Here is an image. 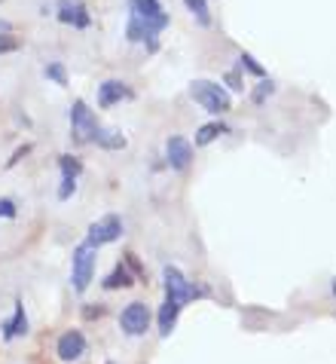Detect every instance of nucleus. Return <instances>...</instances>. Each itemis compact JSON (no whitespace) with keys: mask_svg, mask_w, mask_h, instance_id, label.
Listing matches in <instances>:
<instances>
[{"mask_svg":"<svg viewBox=\"0 0 336 364\" xmlns=\"http://www.w3.org/2000/svg\"><path fill=\"white\" fill-rule=\"evenodd\" d=\"M223 83H227L229 89H236V92H242V68H236V70H229V74L227 77H223Z\"/></svg>","mask_w":336,"mask_h":364,"instance_id":"27","label":"nucleus"},{"mask_svg":"<svg viewBox=\"0 0 336 364\" xmlns=\"http://www.w3.org/2000/svg\"><path fill=\"white\" fill-rule=\"evenodd\" d=\"M190 95H193V101L196 105H202L208 110V114H214V117H223L227 110L232 107V98H229V92L223 86H217V83H211V80H193L190 83Z\"/></svg>","mask_w":336,"mask_h":364,"instance_id":"1","label":"nucleus"},{"mask_svg":"<svg viewBox=\"0 0 336 364\" xmlns=\"http://www.w3.org/2000/svg\"><path fill=\"white\" fill-rule=\"evenodd\" d=\"M122 232H126V224H122V218L110 211V215H104L101 220H95V224L89 227V232H86V245H92V248L110 245V242H116Z\"/></svg>","mask_w":336,"mask_h":364,"instance_id":"5","label":"nucleus"},{"mask_svg":"<svg viewBox=\"0 0 336 364\" xmlns=\"http://www.w3.org/2000/svg\"><path fill=\"white\" fill-rule=\"evenodd\" d=\"M162 285H166V297L178 300L180 306H183V303H190V300H199V297H208L211 294L208 288H202V285H196V282H190L178 267H166V269H162Z\"/></svg>","mask_w":336,"mask_h":364,"instance_id":"2","label":"nucleus"},{"mask_svg":"<svg viewBox=\"0 0 336 364\" xmlns=\"http://www.w3.org/2000/svg\"><path fill=\"white\" fill-rule=\"evenodd\" d=\"M95 141L98 147H104V150H122L126 147V138H122V132H116V129H104V126H98L95 129Z\"/></svg>","mask_w":336,"mask_h":364,"instance_id":"16","label":"nucleus"},{"mask_svg":"<svg viewBox=\"0 0 336 364\" xmlns=\"http://www.w3.org/2000/svg\"><path fill=\"white\" fill-rule=\"evenodd\" d=\"M31 154V144H22V147H18L16 150V154L13 156H9V163H6V168H13V166H18V163H22V159Z\"/></svg>","mask_w":336,"mask_h":364,"instance_id":"29","label":"nucleus"},{"mask_svg":"<svg viewBox=\"0 0 336 364\" xmlns=\"http://www.w3.org/2000/svg\"><path fill=\"white\" fill-rule=\"evenodd\" d=\"M183 4H187V9L193 16L199 18L202 25H211V16H208V0H183Z\"/></svg>","mask_w":336,"mask_h":364,"instance_id":"19","label":"nucleus"},{"mask_svg":"<svg viewBox=\"0 0 336 364\" xmlns=\"http://www.w3.org/2000/svg\"><path fill=\"white\" fill-rule=\"evenodd\" d=\"M166 159L175 171H187L193 166V144L183 135H171L166 141Z\"/></svg>","mask_w":336,"mask_h":364,"instance_id":"9","label":"nucleus"},{"mask_svg":"<svg viewBox=\"0 0 336 364\" xmlns=\"http://www.w3.org/2000/svg\"><path fill=\"white\" fill-rule=\"evenodd\" d=\"M18 215V208H16V202L13 199H0V218H6V220H13Z\"/></svg>","mask_w":336,"mask_h":364,"instance_id":"28","label":"nucleus"},{"mask_svg":"<svg viewBox=\"0 0 336 364\" xmlns=\"http://www.w3.org/2000/svg\"><path fill=\"white\" fill-rule=\"evenodd\" d=\"M272 92H275V83H272V80L266 77V80H263V83H260L257 92H254V101H257V105H263V101H266Z\"/></svg>","mask_w":336,"mask_h":364,"instance_id":"25","label":"nucleus"},{"mask_svg":"<svg viewBox=\"0 0 336 364\" xmlns=\"http://www.w3.org/2000/svg\"><path fill=\"white\" fill-rule=\"evenodd\" d=\"M18 49H22V40L13 37V31L0 34V55H6V53H18Z\"/></svg>","mask_w":336,"mask_h":364,"instance_id":"24","label":"nucleus"},{"mask_svg":"<svg viewBox=\"0 0 336 364\" xmlns=\"http://www.w3.org/2000/svg\"><path fill=\"white\" fill-rule=\"evenodd\" d=\"M122 260H126V267L135 272V279L138 282H147V269L141 267V260H138V255H131V251H126V255H122Z\"/></svg>","mask_w":336,"mask_h":364,"instance_id":"22","label":"nucleus"},{"mask_svg":"<svg viewBox=\"0 0 336 364\" xmlns=\"http://www.w3.org/2000/svg\"><path fill=\"white\" fill-rule=\"evenodd\" d=\"M126 34H129L131 43H147L150 53L156 49V40H153V37H156V31H153V28H147L138 16H131V18H129V31H126Z\"/></svg>","mask_w":336,"mask_h":364,"instance_id":"15","label":"nucleus"},{"mask_svg":"<svg viewBox=\"0 0 336 364\" xmlns=\"http://www.w3.org/2000/svg\"><path fill=\"white\" fill-rule=\"evenodd\" d=\"M95 129H98V119L89 110V105L86 101H74V107H70V135H74V144H89L95 138Z\"/></svg>","mask_w":336,"mask_h":364,"instance_id":"6","label":"nucleus"},{"mask_svg":"<svg viewBox=\"0 0 336 364\" xmlns=\"http://www.w3.org/2000/svg\"><path fill=\"white\" fill-rule=\"evenodd\" d=\"M98 248L92 245H77L74 248V257H70V282H74V291L83 294V291L92 285V276H95V264H98Z\"/></svg>","mask_w":336,"mask_h":364,"instance_id":"3","label":"nucleus"},{"mask_svg":"<svg viewBox=\"0 0 336 364\" xmlns=\"http://www.w3.org/2000/svg\"><path fill=\"white\" fill-rule=\"evenodd\" d=\"M9 31V22H4V18H0V34H6Z\"/></svg>","mask_w":336,"mask_h":364,"instance_id":"30","label":"nucleus"},{"mask_svg":"<svg viewBox=\"0 0 336 364\" xmlns=\"http://www.w3.org/2000/svg\"><path fill=\"white\" fill-rule=\"evenodd\" d=\"M46 80H53V83H58V86H67V74H65V65L61 62H53V65H46Z\"/></svg>","mask_w":336,"mask_h":364,"instance_id":"21","label":"nucleus"},{"mask_svg":"<svg viewBox=\"0 0 336 364\" xmlns=\"http://www.w3.org/2000/svg\"><path fill=\"white\" fill-rule=\"evenodd\" d=\"M58 168H61V175L80 178V171H83V163H80L77 156H70V154H61V156H58Z\"/></svg>","mask_w":336,"mask_h":364,"instance_id":"18","label":"nucleus"},{"mask_svg":"<svg viewBox=\"0 0 336 364\" xmlns=\"http://www.w3.org/2000/svg\"><path fill=\"white\" fill-rule=\"evenodd\" d=\"M131 16H138L141 22L147 28H153L156 34L168 25V16H166V9H162L159 0H131Z\"/></svg>","mask_w":336,"mask_h":364,"instance_id":"8","label":"nucleus"},{"mask_svg":"<svg viewBox=\"0 0 336 364\" xmlns=\"http://www.w3.org/2000/svg\"><path fill=\"white\" fill-rule=\"evenodd\" d=\"M131 98V89L122 83V80H104L98 86V105L101 107H114L119 101H129Z\"/></svg>","mask_w":336,"mask_h":364,"instance_id":"12","label":"nucleus"},{"mask_svg":"<svg viewBox=\"0 0 336 364\" xmlns=\"http://www.w3.org/2000/svg\"><path fill=\"white\" fill-rule=\"evenodd\" d=\"M180 309H183V306H180L178 300H171V297L162 300V306H159V312H156V325H159V333H162V337H168V333L175 331Z\"/></svg>","mask_w":336,"mask_h":364,"instance_id":"14","label":"nucleus"},{"mask_svg":"<svg viewBox=\"0 0 336 364\" xmlns=\"http://www.w3.org/2000/svg\"><path fill=\"white\" fill-rule=\"evenodd\" d=\"M77 193V178L74 175H61V187H58V199L67 202L70 196Z\"/></svg>","mask_w":336,"mask_h":364,"instance_id":"23","label":"nucleus"},{"mask_svg":"<svg viewBox=\"0 0 336 364\" xmlns=\"http://www.w3.org/2000/svg\"><path fill=\"white\" fill-rule=\"evenodd\" d=\"M239 68H244V70H248V74H254V77H266V68H263L251 53H242V55H239Z\"/></svg>","mask_w":336,"mask_h":364,"instance_id":"20","label":"nucleus"},{"mask_svg":"<svg viewBox=\"0 0 336 364\" xmlns=\"http://www.w3.org/2000/svg\"><path fill=\"white\" fill-rule=\"evenodd\" d=\"M150 321H153V312L147 303H141V300L129 303V306L119 312V328L126 337H144L150 331Z\"/></svg>","mask_w":336,"mask_h":364,"instance_id":"4","label":"nucleus"},{"mask_svg":"<svg viewBox=\"0 0 336 364\" xmlns=\"http://www.w3.org/2000/svg\"><path fill=\"white\" fill-rule=\"evenodd\" d=\"M229 129L223 126V123H208V126H202L199 132H196V147H208L211 141H217L220 135H227Z\"/></svg>","mask_w":336,"mask_h":364,"instance_id":"17","label":"nucleus"},{"mask_svg":"<svg viewBox=\"0 0 336 364\" xmlns=\"http://www.w3.org/2000/svg\"><path fill=\"white\" fill-rule=\"evenodd\" d=\"M58 22L74 25V28H89L92 18L83 0H58Z\"/></svg>","mask_w":336,"mask_h":364,"instance_id":"10","label":"nucleus"},{"mask_svg":"<svg viewBox=\"0 0 336 364\" xmlns=\"http://www.w3.org/2000/svg\"><path fill=\"white\" fill-rule=\"evenodd\" d=\"M86 349H89L86 333L77 331V328H67V331L55 340V355H58L61 361H80V358L86 355Z\"/></svg>","mask_w":336,"mask_h":364,"instance_id":"7","label":"nucleus"},{"mask_svg":"<svg viewBox=\"0 0 336 364\" xmlns=\"http://www.w3.org/2000/svg\"><path fill=\"white\" fill-rule=\"evenodd\" d=\"M28 331H31V325H28L25 303H22V300H16L13 316H9L4 325H0V333H4V340H6V343H13V340H18V337H28Z\"/></svg>","mask_w":336,"mask_h":364,"instance_id":"11","label":"nucleus"},{"mask_svg":"<svg viewBox=\"0 0 336 364\" xmlns=\"http://www.w3.org/2000/svg\"><path fill=\"white\" fill-rule=\"evenodd\" d=\"M135 285H138V279H135V272L126 267V260H122V264H116V267L104 276V282H101V288H104V291H119V288L126 291V288H135Z\"/></svg>","mask_w":336,"mask_h":364,"instance_id":"13","label":"nucleus"},{"mask_svg":"<svg viewBox=\"0 0 336 364\" xmlns=\"http://www.w3.org/2000/svg\"><path fill=\"white\" fill-rule=\"evenodd\" d=\"M104 316V303H86L83 306V318L92 321V318H101Z\"/></svg>","mask_w":336,"mask_h":364,"instance_id":"26","label":"nucleus"},{"mask_svg":"<svg viewBox=\"0 0 336 364\" xmlns=\"http://www.w3.org/2000/svg\"><path fill=\"white\" fill-rule=\"evenodd\" d=\"M330 294L336 297V279H330Z\"/></svg>","mask_w":336,"mask_h":364,"instance_id":"31","label":"nucleus"}]
</instances>
